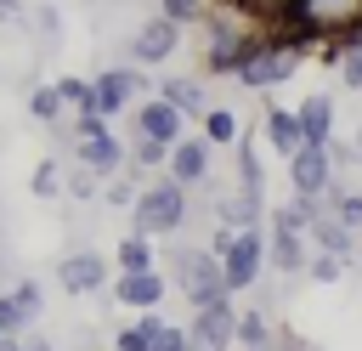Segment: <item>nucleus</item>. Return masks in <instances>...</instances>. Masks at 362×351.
<instances>
[{
    "label": "nucleus",
    "mask_w": 362,
    "mask_h": 351,
    "mask_svg": "<svg viewBox=\"0 0 362 351\" xmlns=\"http://www.w3.org/2000/svg\"><path fill=\"white\" fill-rule=\"evenodd\" d=\"M209 153H215V147H209L204 136H181V142H170V153H164V176H170L175 187H187V192L204 187V181H209V164H215Z\"/></svg>",
    "instance_id": "obj_12"
},
{
    "label": "nucleus",
    "mask_w": 362,
    "mask_h": 351,
    "mask_svg": "<svg viewBox=\"0 0 362 351\" xmlns=\"http://www.w3.org/2000/svg\"><path fill=\"white\" fill-rule=\"evenodd\" d=\"M136 187H141V176H136V170H124V176H107L96 198H102L107 209H130V204H136Z\"/></svg>",
    "instance_id": "obj_26"
},
{
    "label": "nucleus",
    "mask_w": 362,
    "mask_h": 351,
    "mask_svg": "<svg viewBox=\"0 0 362 351\" xmlns=\"http://www.w3.org/2000/svg\"><path fill=\"white\" fill-rule=\"evenodd\" d=\"M124 51H130V68H164L181 51V28L170 17H147V23H136V34H130Z\"/></svg>",
    "instance_id": "obj_10"
},
{
    "label": "nucleus",
    "mask_w": 362,
    "mask_h": 351,
    "mask_svg": "<svg viewBox=\"0 0 362 351\" xmlns=\"http://www.w3.org/2000/svg\"><path fill=\"white\" fill-rule=\"evenodd\" d=\"M34 28H40L45 40H62V11H57V6H40V11H34Z\"/></svg>",
    "instance_id": "obj_34"
},
{
    "label": "nucleus",
    "mask_w": 362,
    "mask_h": 351,
    "mask_svg": "<svg viewBox=\"0 0 362 351\" xmlns=\"http://www.w3.org/2000/svg\"><path fill=\"white\" fill-rule=\"evenodd\" d=\"M28 192H34V198H62V164H57V159H40V164L28 170Z\"/></svg>",
    "instance_id": "obj_27"
},
{
    "label": "nucleus",
    "mask_w": 362,
    "mask_h": 351,
    "mask_svg": "<svg viewBox=\"0 0 362 351\" xmlns=\"http://www.w3.org/2000/svg\"><path fill=\"white\" fill-rule=\"evenodd\" d=\"M74 164L90 170L96 181H107V176L124 170V142L113 136L107 119H96V113H74Z\"/></svg>",
    "instance_id": "obj_6"
},
{
    "label": "nucleus",
    "mask_w": 362,
    "mask_h": 351,
    "mask_svg": "<svg viewBox=\"0 0 362 351\" xmlns=\"http://www.w3.org/2000/svg\"><path fill=\"white\" fill-rule=\"evenodd\" d=\"M283 34L294 40H345L362 28V0H288L283 6Z\"/></svg>",
    "instance_id": "obj_4"
},
{
    "label": "nucleus",
    "mask_w": 362,
    "mask_h": 351,
    "mask_svg": "<svg viewBox=\"0 0 362 351\" xmlns=\"http://www.w3.org/2000/svg\"><path fill=\"white\" fill-rule=\"evenodd\" d=\"M107 277H113V266H107L96 249H74V255H62V260H57V283H62V294H74V300L102 294V289H107Z\"/></svg>",
    "instance_id": "obj_11"
},
{
    "label": "nucleus",
    "mask_w": 362,
    "mask_h": 351,
    "mask_svg": "<svg viewBox=\"0 0 362 351\" xmlns=\"http://www.w3.org/2000/svg\"><path fill=\"white\" fill-rule=\"evenodd\" d=\"M277 334H272V317L266 311H238V323H232V345H272Z\"/></svg>",
    "instance_id": "obj_24"
},
{
    "label": "nucleus",
    "mask_w": 362,
    "mask_h": 351,
    "mask_svg": "<svg viewBox=\"0 0 362 351\" xmlns=\"http://www.w3.org/2000/svg\"><path fill=\"white\" fill-rule=\"evenodd\" d=\"M141 96H147V79H141V68H130V62L90 74V113H96V119H119V113H130Z\"/></svg>",
    "instance_id": "obj_7"
},
{
    "label": "nucleus",
    "mask_w": 362,
    "mask_h": 351,
    "mask_svg": "<svg viewBox=\"0 0 362 351\" xmlns=\"http://www.w3.org/2000/svg\"><path fill=\"white\" fill-rule=\"evenodd\" d=\"M232 323H238L232 294L209 300V306H192V323H181L187 328V351H232Z\"/></svg>",
    "instance_id": "obj_8"
},
{
    "label": "nucleus",
    "mask_w": 362,
    "mask_h": 351,
    "mask_svg": "<svg viewBox=\"0 0 362 351\" xmlns=\"http://www.w3.org/2000/svg\"><path fill=\"white\" fill-rule=\"evenodd\" d=\"M283 351H317V345H305V340H294V334H283Z\"/></svg>",
    "instance_id": "obj_35"
},
{
    "label": "nucleus",
    "mask_w": 362,
    "mask_h": 351,
    "mask_svg": "<svg viewBox=\"0 0 362 351\" xmlns=\"http://www.w3.org/2000/svg\"><path fill=\"white\" fill-rule=\"evenodd\" d=\"M62 192H68L74 204H90V198L102 192V181H96L90 170H79V164H68V176H62Z\"/></svg>",
    "instance_id": "obj_30"
},
{
    "label": "nucleus",
    "mask_w": 362,
    "mask_h": 351,
    "mask_svg": "<svg viewBox=\"0 0 362 351\" xmlns=\"http://www.w3.org/2000/svg\"><path fill=\"white\" fill-rule=\"evenodd\" d=\"M283 164H288V187H294V198H328V187H334V159H328V147L300 142Z\"/></svg>",
    "instance_id": "obj_9"
},
{
    "label": "nucleus",
    "mask_w": 362,
    "mask_h": 351,
    "mask_svg": "<svg viewBox=\"0 0 362 351\" xmlns=\"http://www.w3.org/2000/svg\"><path fill=\"white\" fill-rule=\"evenodd\" d=\"M164 323H170L164 311H136V317L113 334V351H147V345L158 340V328H164Z\"/></svg>",
    "instance_id": "obj_21"
},
{
    "label": "nucleus",
    "mask_w": 362,
    "mask_h": 351,
    "mask_svg": "<svg viewBox=\"0 0 362 351\" xmlns=\"http://www.w3.org/2000/svg\"><path fill=\"white\" fill-rule=\"evenodd\" d=\"M204 249L221 260V283H226V294L255 289L260 272H266V226H215V238H209Z\"/></svg>",
    "instance_id": "obj_2"
},
{
    "label": "nucleus",
    "mask_w": 362,
    "mask_h": 351,
    "mask_svg": "<svg viewBox=\"0 0 362 351\" xmlns=\"http://www.w3.org/2000/svg\"><path fill=\"white\" fill-rule=\"evenodd\" d=\"M153 96H164L181 119H198V113L209 108V91H204V79H198V74H164Z\"/></svg>",
    "instance_id": "obj_16"
},
{
    "label": "nucleus",
    "mask_w": 362,
    "mask_h": 351,
    "mask_svg": "<svg viewBox=\"0 0 362 351\" xmlns=\"http://www.w3.org/2000/svg\"><path fill=\"white\" fill-rule=\"evenodd\" d=\"M322 57L339 68V85H345V91H362V28L345 34V40H334Z\"/></svg>",
    "instance_id": "obj_19"
},
{
    "label": "nucleus",
    "mask_w": 362,
    "mask_h": 351,
    "mask_svg": "<svg viewBox=\"0 0 362 351\" xmlns=\"http://www.w3.org/2000/svg\"><path fill=\"white\" fill-rule=\"evenodd\" d=\"M187 209H192L187 187H175L170 176H153L147 187H136V204L124 215H130V232L141 238H175L187 226Z\"/></svg>",
    "instance_id": "obj_3"
},
{
    "label": "nucleus",
    "mask_w": 362,
    "mask_h": 351,
    "mask_svg": "<svg viewBox=\"0 0 362 351\" xmlns=\"http://www.w3.org/2000/svg\"><path fill=\"white\" fill-rule=\"evenodd\" d=\"M209 6H215V0H158V17H170L175 28H187V23H204Z\"/></svg>",
    "instance_id": "obj_29"
},
{
    "label": "nucleus",
    "mask_w": 362,
    "mask_h": 351,
    "mask_svg": "<svg viewBox=\"0 0 362 351\" xmlns=\"http://www.w3.org/2000/svg\"><path fill=\"white\" fill-rule=\"evenodd\" d=\"M51 85H57V96H62L68 113H90V79L85 74H57Z\"/></svg>",
    "instance_id": "obj_25"
},
{
    "label": "nucleus",
    "mask_w": 362,
    "mask_h": 351,
    "mask_svg": "<svg viewBox=\"0 0 362 351\" xmlns=\"http://www.w3.org/2000/svg\"><path fill=\"white\" fill-rule=\"evenodd\" d=\"M232 351H283V340H272V345H232Z\"/></svg>",
    "instance_id": "obj_37"
},
{
    "label": "nucleus",
    "mask_w": 362,
    "mask_h": 351,
    "mask_svg": "<svg viewBox=\"0 0 362 351\" xmlns=\"http://www.w3.org/2000/svg\"><path fill=\"white\" fill-rule=\"evenodd\" d=\"M294 125H300V142H317V147H328V142H334V96H328V91H311V96H300V108H294Z\"/></svg>",
    "instance_id": "obj_15"
},
{
    "label": "nucleus",
    "mask_w": 362,
    "mask_h": 351,
    "mask_svg": "<svg viewBox=\"0 0 362 351\" xmlns=\"http://www.w3.org/2000/svg\"><path fill=\"white\" fill-rule=\"evenodd\" d=\"M147 266H158V249H153V238H141V232H124V238H119V249H113V272H147Z\"/></svg>",
    "instance_id": "obj_22"
},
{
    "label": "nucleus",
    "mask_w": 362,
    "mask_h": 351,
    "mask_svg": "<svg viewBox=\"0 0 362 351\" xmlns=\"http://www.w3.org/2000/svg\"><path fill=\"white\" fill-rule=\"evenodd\" d=\"M300 62H305V40L272 28V34H260V40L249 45V57L238 62L232 79H238L243 91H277V85H288V79L300 74Z\"/></svg>",
    "instance_id": "obj_1"
},
{
    "label": "nucleus",
    "mask_w": 362,
    "mask_h": 351,
    "mask_svg": "<svg viewBox=\"0 0 362 351\" xmlns=\"http://www.w3.org/2000/svg\"><path fill=\"white\" fill-rule=\"evenodd\" d=\"M170 277V289L187 294V306H209V300H226V283H221V260L204 249V243H175L170 260L158 266Z\"/></svg>",
    "instance_id": "obj_5"
},
{
    "label": "nucleus",
    "mask_w": 362,
    "mask_h": 351,
    "mask_svg": "<svg viewBox=\"0 0 362 351\" xmlns=\"http://www.w3.org/2000/svg\"><path fill=\"white\" fill-rule=\"evenodd\" d=\"M136 136H147V142H164V147H170V142H181V136H187V119H181L164 96H141V102H136Z\"/></svg>",
    "instance_id": "obj_14"
},
{
    "label": "nucleus",
    "mask_w": 362,
    "mask_h": 351,
    "mask_svg": "<svg viewBox=\"0 0 362 351\" xmlns=\"http://www.w3.org/2000/svg\"><path fill=\"white\" fill-rule=\"evenodd\" d=\"M0 17H11V23H17V17H23V6H17V0H0Z\"/></svg>",
    "instance_id": "obj_36"
},
{
    "label": "nucleus",
    "mask_w": 362,
    "mask_h": 351,
    "mask_svg": "<svg viewBox=\"0 0 362 351\" xmlns=\"http://www.w3.org/2000/svg\"><path fill=\"white\" fill-rule=\"evenodd\" d=\"M113 300L124 311H158L170 300V277L158 266H147V272H113Z\"/></svg>",
    "instance_id": "obj_13"
},
{
    "label": "nucleus",
    "mask_w": 362,
    "mask_h": 351,
    "mask_svg": "<svg viewBox=\"0 0 362 351\" xmlns=\"http://www.w3.org/2000/svg\"><path fill=\"white\" fill-rule=\"evenodd\" d=\"M305 243H311L317 255H339V260H351V255H356V232H345V226H339L328 209H317V215H311Z\"/></svg>",
    "instance_id": "obj_17"
},
{
    "label": "nucleus",
    "mask_w": 362,
    "mask_h": 351,
    "mask_svg": "<svg viewBox=\"0 0 362 351\" xmlns=\"http://www.w3.org/2000/svg\"><path fill=\"white\" fill-rule=\"evenodd\" d=\"M6 294L17 300V311H23V323L34 328V323H40V306H45V289H40L34 277H23V283H17V289H6Z\"/></svg>",
    "instance_id": "obj_28"
},
{
    "label": "nucleus",
    "mask_w": 362,
    "mask_h": 351,
    "mask_svg": "<svg viewBox=\"0 0 362 351\" xmlns=\"http://www.w3.org/2000/svg\"><path fill=\"white\" fill-rule=\"evenodd\" d=\"M339 272H345L339 255H317V249H311V260H305V277H311V283H339Z\"/></svg>",
    "instance_id": "obj_31"
},
{
    "label": "nucleus",
    "mask_w": 362,
    "mask_h": 351,
    "mask_svg": "<svg viewBox=\"0 0 362 351\" xmlns=\"http://www.w3.org/2000/svg\"><path fill=\"white\" fill-rule=\"evenodd\" d=\"M198 125H204V130H198V136H204V142H209V147H232V142H238V136H243V119H238V113H232V108H221V102H209V108H204V113H198Z\"/></svg>",
    "instance_id": "obj_20"
},
{
    "label": "nucleus",
    "mask_w": 362,
    "mask_h": 351,
    "mask_svg": "<svg viewBox=\"0 0 362 351\" xmlns=\"http://www.w3.org/2000/svg\"><path fill=\"white\" fill-rule=\"evenodd\" d=\"M260 142H266L277 159H288V153L300 147V125H294V108H277V102H266V113H260Z\"/></svg>",
    "instance_id": "obj_18"
},
{
    "label": "nucleus",
    "mask_w": 362,
    "mask_h": 351,
    "mask_svg": "<svg viewBox=\"0 0 362 351\" xmlns=\"http://www.w3.org/2000/svg\"><path fill=\"white\" fill-rule=\"evenodd\" d=\"M147 351H187V328H181V323H164L158 340H153Z\"/></svg>",
    "instance_id": "obj_33"
},
{
    "label": "nucleus",
    "mask_w": 362,
    "mask_h": 351,
    "mask_svg": "<svg viewBox=\"0 0 362 351\" xmlns=\"http://www.w3.org/2000/svg\"><path fill=\"white\" fill-rule=\"evenodd\" d=\"M351 153H356V164H362V125H356V142H351Z\"/></svg>",
    "instance_id": "obj_39"
},
{
    "label": "nucleus",
    "mask_w": 362,
    "mask_h": 351,
    "mask_svg": "<svg viewBox=\"0 0 362 351\" xmlns=\"http://www.w3.org/2000/svg\"><path fill=\"white\" fill-rule=\"evenodd\" d=\"M62 96H57V85L45 79V85H28V119L34 125H62Z\"/></svg>",
    "instance_id": "obj_23"
},
{
    "label": "nucleus",
    "mask_w": 362,
    "mask_h": 351,
    "mask_svg": "<svg viewBox=\"0 0 362 351\" xmlns=\"http://www.w3.org/2000/svg\"><path fill=\"white\" fill-rule=\"evenodd\" d=\"M0 334H28V323H23V311H17V300L0 289Z\"/></svg>",
    "instance_id": "obj_32"
},
{
    "label": "nucleus",
    "mask_w": 362,
    "mask_h": 351,
    "mask_svg": "<svg viewBox=\"0 0 362 351\" xmlns=\"http://www.w3.org/2000/svg\"><path fill=\"white\" fill-rule=\"evenodd\" d=\"M23 351H51V340H23Z\"/></svg>",
    "instance_id": "obj_38"
}]
</instances>
